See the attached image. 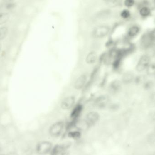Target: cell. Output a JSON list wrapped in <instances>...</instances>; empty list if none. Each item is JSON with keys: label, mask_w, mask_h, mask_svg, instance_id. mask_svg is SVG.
I'll return each mask as SVG.
<instances>
[{"label": "cell", "mask_w": 155, "mask_h": 155, "mask_svg": "<svg viewBox=\"0 0 155 155\" xmlns=\"http://www.w3.org/2000/svg\"><path fill=\"white\" fill-rule=\"evenodd\" d=\"M2 1H5V2H9L13 1L14 0H2Z\"/></svg>", "instance_id": "21"}, {"label": "cell", "mask_w": 155, "mask_h": 155, "mask_svg": "<svg viewBox=\"0 0 155 155\" xmlns=\"http://www.w3.org/2000/svg\"><path fill=\"white\" fill-rule=\"evenodd\" d=\"M87 77L85 75H82L78 78L75 81L74 86L77 90H80L85 86L87 82Z\"/></svg>", "instance_id": "7"}, {"label": "cell", "mask_w": 155, "mask_h": 155, "mask_svg": "<svg viewBox=\"0 0 155 155\" xmlns=\"http://www.w3.org/2000/svg\"><path fill=\"white\" fill-rule=\"evenodd\" d=\"M51 154V155H69L68 147L65 145L56 146L53 147Z\"/></svg>", "instance_id": "6"}, {"label": "cell", "mask_w": 155, "mask_h": 155, "mask_svg": "<svg viewBox=\"0 0 155 155\" xmlns=\"http://www.w3.org/2000/svg\"><path fill=\"white\" fill-rule=\"evenodd\" d=\"M8 33V29L5 26L0 27V41L3 40L7 36Z\"/></svg>", "instance_id": "14"}, {"label": "cell", "mask_w": 155, "mask_h": 155, "mask_svg": "<svg viewBox=\"0 0 155 155\" xmlns=\"http://www.w3.org/2000/svg\"><path fill=\"white\" fill-rule=\"evenodd\" d=\"M149 57L147 56H144L142 57L139 61L137 65V68L140 70H143L147 69L149 64Z\"/></svg>", "instance_id": "8"}, {"label": "cell", "mask_w": 155, "mask_h": 155, "mask_svg": "<svg viewBox=\"0 0 155 155\" xmlns=\"http://www.w3.org/2000/svg\"><path fill=\"white\" fill-rule=\"evenodd\" d=\"M100 119V115L96 112H91L87 113L85 122L89 127L95 124Z\"/></svg>", "instance_id": "4"}, {"label": "cell", "mask_w": 155, "mask_h": 155, "mask_svg": "<svg viewBox=\"0 0 155 155\" xmlns=\"http://www.w3.org/2000/svg\"><path fill=\"white\" fill-rule=\"evenodd\" d=\"M107 99L105 97H101L97 99L96 103L99 107H103L107 104Z\"/></svg>", "instance_id": "13"}, {"label": "cell", "mask_w": 155, "mask_h": 155, "mask_svg": "<svg viewBox=\"0 0 155 155\" xmlns=\"http://www.w3.org/2000/svg\"><path fill=\"white\" fill-rule=\"evenodd\" d=\"M103 1L106 2H114L116 0H103Z\"/></svg>", "instance_id": "20"}, {"label": "cell", "mask_w": 155, "mask_h": 155, "mask_svg": "<svg viewBox=\"0 0 155 155\" xmlns=\"http://www.w3.org/2000/svg\"><path fill=\"white\" fill-rule=\"evenodd\" d=\"M10 19V15L7 12H0V25L7 22Z\"/></svg>", "instance_id": "11"}, {"label": "cell", "mask_w": 155, "mask_h": 155, "mask_svg": "<svg viewBox=\"0 0 155 155\" xmlns=\"http://www.w3.org/2000/svg\"><path fill=\"white\" fill-rule=\"evenodd\" d=\"M68 136L71 138H73V139H78L80 137L81 133L79 131H72L69 132Z\"/></svg>", "instance_id": "17"}, {"label": "cell", "mask_w": 155, "mask_h": 155, "mask_svg": "<svg viewBox=\"0 0 155 155\" xmlns=\"http://www.w3.org/2000/svg\"></svg>", "instance_id": "23"}, {"label": "cell", "mask_w": 155, "mask_h": 155, "mask_svg": "<svg viewBox=\"0 0 155 155\" xmlns=\"http://www.w3.org/2000/svg\"><path fill=\"white\" fill-rule=\"evenodd\" d=\"M131 13L127 9H124L121 12L120 16L122 19H127L130 16Z\"/></svg>", "instance_id": "16"}, {"label": "cell", "mask_w": 155, "mask_h": 155, "mask_svg": "<svg viewBox=\"0 0 155 155\" xmlns=\"http://www.w3.org/2000/svg\"><path fill=\"white\" fill-rule=\"evenodd\" d=\"M140 29L137 26H133L129 28L128 31V35L130 37H134L139 33Z\"/></svg>", "instance_id": "12"}, {"label": "cell", "mask_w": 155, "mask_h": 155, "mask_svg": "<svg viewBox=\"0 0 155 155\" xmlns=\"http://www.w3.org/2000/svg\"><path fill=\"white\" fill-rule=\"evenodd\" d=\"M109 27L107 25H100L92 31V35L95 38H102L108 35L110 32Z\"/></svg>", "instance_id": "1"}, {"label": "cell", "mask_w": 155, "mask_h": 155, "mask_svg": "<svg viewBox=\"0 0 155 155\" xmlns=\"http://www.w3.org/2000/svg\"><path fill=\"white\" fill-rule=\"evenodd\" d=\"M146 69L149 74L155 75V64L149 65Z\"/></svg>", "instance_id": "18"}, {"label": "cell", "mask_w": 155, "mask_h": 155, "mask_svg": "<svg viewBox=\"0 0 155 155\" xmlns=\"http://www.w3.org/2000/svg\"><path fill=\"white\" fill-rule=\"evenodd\" d=\"M82 108L81 105L76 106L72 112L71 114V117L74 119H76L77 118L80 114L81 112H82Z\"/></svg>", "instance_id": "10"}, {"label": "cell", "mask_w": 155, "mask_h": 155, "mask_svg": "<svg viewBox=\"0 0 155 155\" xmlns=\"http://www.w3.org/2000/svg\"></svg>", "instance_id": "24"}, {"label": "cell", "mask_w": 155, "mask_h": 155, "mask_svg": "<svg viewBox=\"0 0 155 155\" xmlns=\"http://www.w3.org/2000/svg\"><path fill=\"white\" fill-rule=\"evenodd\" d=\"M75 102V99L74 96H68L65 97L62 101L61 107L63 109L69 110L74 107Z\"/></svg>", "instance_id": "5"}, {"label": "cell", "mask_w": 155, "mask_h": 155, "mask_svg": "<svg viewBox=\"0 0 155 155\" xmlns=\"http://www.w3.org/2000/svg\"><path fill=\"white\" fill-rule=\"evenodd\" d=\"M53 145L49 141H42L38 143L36 146V151L41 155H46L51 152Z\"/></svg>", "instance_id": "2"}, {"label": "cell", "mask_w": 155, "mask_h": 155, "mask_svg": "<svg viewBox=\"0 0 155 155\" xmlns=\"http://www.w3.org/2000/svg\"><path fill=\"white\" fill-rule=\"evenodd\" d=\"M64 126L65 125L63 122L59 121L55 122L52 125L49 129L50 135L52 137H55L60 136L63 132Z\"/></svg>", "instance_id": "3"}, {"label": "cell", "mask_w": 155, "mask_h": 155, "mask_svg": "<svg viewBox=\"0 0 155 155\" xmlns=\"http://www.w3.org/2000/svg\"><path fill=\"white\" fill-rule=\"evenodd\" d=\"M1 43H0V51H1Z\"/></svg>", "instance_id": "22"}, {"label": "cell", "mask_w": 155, "mask_h": 155, "mask_svg": "<svg viewBox=\"0 0 155 155\" xmlns=\"http://www.w3.org/2000/svg\"><path fill=\"white\" fill-rule=\"evenodd\" d=\"M139 13L142 17H147L151 13V10L147 7H143L140 9Z\"/></svg>", "instance_id": "15"}, {"label": "cell", "mask_w": 155, "mask_h": 155, "mask_svg": "<svg viewBox=\"0 0 155 155\" xmlns=\"http://www.w3.org/2000/svg\"><path fill=\"white\" fill-rule=\"evenodd\" d=\"M135 2V0H125L124 4L127 7L130 8L134 6Z\"/></svg>", "instance_id": "19"}, {"label": "cell", "mask_w": 155, "mask_h": 155, "mask_svg": "<svg viewBox=\"0 0 155 155\" xmlns=\"http://www.w3.org/2000/svg\"><path fill=\"white\" fill-rule=\"evenodd\" d=\"M97 60V55L95 52H91L87 55L86 57L87 63L89 64H93Z\"/></svg>", "instance_id": "9"}]
</instances>
